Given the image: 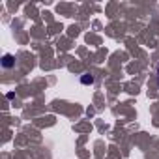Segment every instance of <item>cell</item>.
<instances>
[{
	"instance_id": "obj_1",
	"label": "cell",
	"mask_w": 159,
	"mask_h": 159,
	"mask_svg": "<svg viewBox=\"0 0 159 159\" xmlns=\"http://www.w3.org/2000/svg\"><path fill=\"white\" fill-rule=\"evenodd\" d=\"M0 64H2L4 69H10V67L15 66V56H13V54H4L2 60H0Z\"/></svg>"
},
{
	"instance_id": "obj_2",
	"label": "cell",
	"mask_w": 159,
	"mask_h": 159,
	"mask_svg": "<svg viewBox=\"0 0 159 159\" xmlns=\"http://www.w3.org/2000/svg\"><path fill=\"white\" fill-rule=\"evenodd\" d=\"M81 83H83V84H94V77H92L90 73H84V75L81 77Z\"/></svg>"
},
{
	"instance_id": "obj_3",
	"label": "cell",
	"mask_w": 159,
	"mask_h": 159,
	"mask_svg": "<svg viewBox=\"0 0 159 159\" xmlns=\"http://www.w3.org/2000/svg\"><path fill=\"white\" fill-rule=\"evenodd\" d=\"M155 81H157V86H159V67H157V73H155Z\"/></svg>"
}]
</instances>
